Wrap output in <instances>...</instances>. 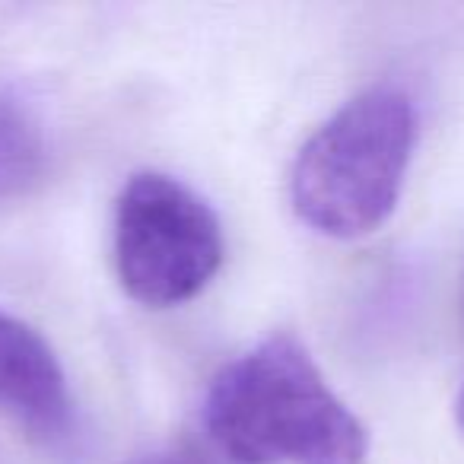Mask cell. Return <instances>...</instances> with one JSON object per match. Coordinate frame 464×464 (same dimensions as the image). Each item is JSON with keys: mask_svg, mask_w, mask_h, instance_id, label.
<instances>
[{"mask_svg": "<svg viewBox=\"0 0 464 464\" xmlns=\"http://www.w3.org/2000/svg\"><path fill=\"white\" fill-rule=\"evenodd\" d=\"M204 426L239 464H366L369 455L362 423L290 334L267 337L213 379Z\"/></svg>", "mask_w": 464, "mask_h": 464, "instance_id": "cell-1", "label": "cell"}, {"mask_svg": "<svg viewBox=\"0 0 464 464\" xmlns=\"http://www.w3.org/2000/svg\"><path fill=\"white\" fill-rule=\"evenodd\" d=\"M417 118L398 90L356 96L309 137L296 156L290 198L299 219L334 239L375 232L401 198Z\"/></svg>", "mask_w": 464, "mask_h": 464, "instance_id": "cell-2", "label": "cell"}, {"mask_svg": "<svg viewBox=\"0 0 464 464\" xmlns=\"http://www.w3.org/2000/svg\"><path fill=\"white\" fill-rule=\"evenodd\" d=\"M115 265L137 303L153 309L188 303L223 265L217 213L169 175H134L115 207Z\"/></svg>", "mask_w": 464, "mask_h": 464, "instance_id": "cell-3", "label": "cell"}, {"mask_svg": "<svg viewBox=\"0 0 464 464\" xmlns=\"http://www.w3.org/2000/svg\"><path fill=\"white\" fill-rule=\"evenodd\" d=\"M0 411L42 436H58L71 420V394L58 356L39 331L7 312H0Z\"/></svg>", "mask_w": 464, "mask_h": 464, "instance_id": "cell-4", "label": "cell"}, {"mask_svg": "<svg viewBox=\"0 0 464 464\" xmlns=\"http://www.w3.org/2000/svg\"><path fill=\"white\" fill-rule=\"evenodd\" d=\"M45 147L39 130L16 105L0 99V198L20 194L42 179Z\"/></svg>", "mask_w": 464, "mask_h": 464, "instance_id": "cell-5", "label": "cell"}, {"mask_svg": "<svg viewBox=\"0 0 464 464\" xmlns=\"http://www.w3.org/2000/svg\"><path fill=\"white\" fill-rule=\"evenodd\" d=\"M134 464H204V461L198 455H191V451H156V455H147Z\"/></svg>", "mask_w": 464, "mask_h": 464, "instance_id": "cell-6", "label": "cell"}, {"mask_svg": "<svg viewBox=\"0 0 464 464\" xmlns=\"http://www.w3.org/2000/svg\"><path fill=\"white\" fill-rule=\"evenodd\" d=\"M455 420H458V426H461V432H464V388L458 392V401H455Z\"/></svg>", "mask_w": 464, "mask_h": 464, "instance_id": "cell-7", "label": "cell"}]
</instances>
